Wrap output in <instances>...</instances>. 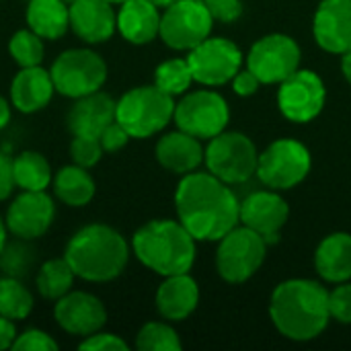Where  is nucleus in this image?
Segmentation results:
<instances>
[{"instance_id": "obj_1", "label": "nucleus", "mask_w": 351, "mask_h": 351, "mask_svg": "<svg viewBox=\"0 0 351 351\" xmlns=\"http://www.w3.org/2000/svg\"><path fill=\"white\" fill-rule=\"evenodd\" d=\"M179 222L195 241H220L241 222V204L212 173H187L175 193Z\"/></svg>"}, {"instance_id": "obj_2", "label": "nucleus", "mask_w": 351, "mask_h": 351, "mask_svg": "<svg viewBox=\"0 0 351 351\" xmlns=\"http://www.w3.org/2000/svg\"><path fill=\"white\" fill-rule=\"evenodd\" d=\"M269 315L278 331L288 339H315L331 319L329 292L313 280H288L274 290Z\"/></svg>"}, {"instance_id": "obj_3", "label": "nucleus", "mask_w": 351, "mask_h": 351, "mask_svg": "<svg viewBox=\"0 0 351 351\" xmlns=\"http://www.w3.org/2000/svg\"><path fill=\"white\" fill-rule=\"evenodd\" d=\"M76 278L105 284L119 278L130 259L128 241L107 224H88L72 234L64 251Z\"/></svg>"}, {"instance_id": "obj_4", "label": "nucleus", "mask_w": 351, "mask_h": 351, "mask_svg": "<svg viewBox=\"0 0 351 351\" xmlns=\"http://www.w3.org/2000/svg\"><path fill=\"white\" fill-rule=\"evenodd\" d=\"M132 251L142 265L162 278L189 274L195 261V239L181 222L152 220L136 230Z\"/></svg>"}, {"instance_id": "obj_5", "label": "nucleus", "mask_w": 351, "mask_h": 351, "mask_svg": "<svg viewBox=\"0 0 351 351\" xmlns=\"http://www.w3.org/2000/svg\"><path fill=\"white\" fill-rule=\"evenodd\" d=\"M175 115V101L156 84L128 90L115 107V119L132 138H150L158 134Z\"/></svg>"}, {"instance_id": "obj_6", "label": "nucleus", "mask_w": 351, "mask_h": 351, "mask_svg": "<svg viewBox=\"0 0 351 351\" xmlns=\"http://www.w3.org/2000/svg\"><path fill=\"white\" fill-rule=\"evenodd\" d=\"M56 93L68 99H80L84 95L101 90L107 80L105 60L86 47H74L62 51L49 68Z\"/></svg>"}, {"instance_id": "obj_7", "label": "nucleus", "mask_w": 351, "mask_h": 351, "mask_svg": "<svg viewBox=\"0 0 351 351\" xmlns=\"http://www.w3.org/2000/svg\"><path fill=\"white\" fill-rule=\"evenodd\" d=\"M208 171L230 183H245L257 173L259 154L255 144L241 132H222L214 136L204 152Z\"/></svg>"}, {"instance_id": "obj_8", "label": "nucleus", "mask_w": 351, "mask_h": 351, "mask_svg": "<svg viewBox=\"0 0 351 351\" xmlns=\"http://www.w3.org/2000/svg\"><path fill=\"white\" fill-rule=\"evenodd\" d=\"M267 243L247 226H234L220 239L216 267L218 274L230 284L247 282L265 261Z\"/></svg>"}, {"instance_id": "obj_9", "label": "nucleus", "mask_w": 351, "mask_h": 351, "mask_svg": "<svg viewBox=\"0 0 351 351\" xmlns=\"http://www.w3.org/2000/svg\"><path fill=\"white\" fill-rule=\"evenodd\" d=\"M212 23L204 0H179L162 10L158 37L173 49H193L210 37Z\"/></svg>"}, {"instance_id": "obj_10", "label": "nucleus", "mask_w": 351, "mask_h": 351, "mask_svg": "<svg viewBox=\"0 0 351 351\" xmlns=\"http://www.w3.org/2000/svg\"><path fill=\"white\" fill-rule=\"evenodd\" d=\"M311 171L308 148L296 140H276L259 154L257 175L271 189H290L298 185Z\"/></svg>"}, {"instance_id": "obj_11", "label": "nucleus", "mask_w": 351, "mask_h": 351, "mask_svg": "<svg viewBox=\"0 0 351 351\" xmlns=\"http://www.w3.org/2000/svg\"><path fill=\"white\" fill-rule=\"evenodd\" d=\"M230 111L226 101L214 90H195L187 93L175 105V123L179 130L199 138L212 140L222 134L228 123Z\"/></svg>"}, {"instance_id": "obj_12", "label": "nucleus", "mask_w": 351, "mask_h": 351, "mask_svg": "<svg viewBox=\"0 0 351 351\" xmlns=\"http://www.w3.org/2000/svg\"><path fill=\"white\" fill-rule=\"evenodd\" d=\"M247 68L261 80V84L282 82L300 68V47L288 35H265L251 47Z\"/></svg>"}, {"instance_id": "obj_13", "label": "nucleus", "mask_w": 351, "mask_h": 351, "mask_svg": "<svg viewBox=\"0 0 351 351\" xmlns=\"http://www.w3.org/2000/svg\"><path fill=\"white\" fill-rule=\"evenodd\" d=\"M187 62L195 82L218 86L237 76L243 64V53L228 39L208 37L199 45L189 49Z\"/></svg>"}, {"instance_id": "obj_14", "label": "nucleus", "mask_w": 351, "mask_h": 351, "mask_svg": "<svg viewBox=\"0 0 351 351\" xmlns=\"http://www.w3.org/2000/svg\"><path fill=\"white\" fill-rule=\"evenodd\" d=\"M325 84L313 70H296L280 82L278 105L280 111L296 123L313 121L325 105Z\"/></svg>"}, {"instance_id": "obj_15", "label": "nucleus", "mask_w": 351, "mask_h": 351, "mask_svg": "<svg viewBox=\"0 0 351 351\" xmlns=\"http://www.w3.org/2000/svg\"><path fill=\"white\" fill-rule=\"evenodd\" d=\"M56 218V204L45 191H21L6 210V228L23 241L43 237Z\"/></svg>"}, {"instance_id": "obj_16", "label": "nucleus", "mask_w": 351, "mask_h": 351, "mask_svg": "<svg viewBox=\"0 0 351 351\" xmlns=\"http://www.w3.org/2000/svg\"><path fill=\"white\" fill-rule=\"evenodd\" d=\"M53 319L62 331L74 337H86L101 331L107 323V311L103 302L88 292L70 290L56 300Z\"/></svg>"}, {"instance_id": "obj_17", "label": "nucleus", "mask_w": 351, "mask_h": 351, "mask_svg": "<svg viewBox=\"0 0 351 351\" xmlns=\"http://www.w3.org/2000/svg\"><path fill=\"white\" fill-rule=\"evenodd\" d=\"M288 204L274 191H255L241 204L243 226L255 230L265 243H276L288 222Z\"/></svg>"}, {"instance_id": "obj_18", "label": "nucleus", "mask_w": 351, "mask_h": 351, "mask_svg": "<svg viewBox=\"0 0 351 351\" xmlns=\"http://www.w3.org/2000/svg\"><path fill=\"white\" fill-rule=\"evenodd\" d=\"M317 43L331 53L351 47V0H323L313 23Z\"/></svg>"}, {"instance_id": "obj_19", "label": "nucleus", "mask_w": 351, "mask_h": 351, "mask_svg": "<svg viewBox=\"0 0 351 351\" xmlns=\"http://www.w3.org/2000/svg\"><path fill=\"white\" fill-rule=\"evenodd\" d=\"M70 29L86 43H103L117 31V12L107 0H74Z\"/></svg>"}, {"instance_id": "obj_20", "label": "nucleus", "mask_w": 351, "mask_h": 351, "mask_svg": "<svg viewBox=\"0 0 351 351\" xmlns=\"http://www.w3.org/2000/svg\"><path fill=\"white\" fill-rule=\"evenodd\" d=\"M56 93L49 70L41 66L21 68L10 82V105L21 113H37Z\"/></svg>"}, {"instance_id": "obj_21", "label": "nucleus", "mask_w": 351, "mask_h": 351, "mask_svg": "<svg viewBox=\"0 0 351 351\" xmlns=\"http://www.w3.org/2000/svg\"><path fill=\"white\" fill-rule=\"evenodd\" d=\"M115 107L117 101L101 90L74 99V105L68 111V128L74 136L99 138V134L115 121Z\"/></svg>"}, {"instance_id": "obj_22", "label": "nucleus", "mask_w": 351, "mask_h": 351, "mask_svg": "<svg viewBox=\"0 0 351 351\" xmlns=\"http://www.w3.org/2000/svg\"><path fill=\"white\" fill-rule=\"evenodd\" d=\"M117 31L134 45H146L160 33V8L148 0H125L117 10Z\"/></svg>"}, {"instance_id": "obj_23", "label": "nucleus", "mask_w": 351, "mask_h": 351, "mask_svg": "<svg viewBox=\"0 0 351 351\" xmlns=\"http://www.w3.org/2000/svg\"><path fill=\"white\" fill-rule=\"evenodd\" d=\"M199 302V288L189 274L167 276L156 292V308L167 321L187 319Z\"/></svg>"}, {"instance_id": "obj_24", "label": "nucleus", "mask_w": 351, "mask_h": 351, "mask_svg": "<svg viewBox=\"0 0 351 351\" xmlns=\"http://www.w3.org/2000/svg\"><path fill=\"white\" fill-rule=\"evenodd\" d=\"M156 158L167 171L187 175V173H193L204 162V148L199 144V138L183 130H177L171 134H165L158 140Z\"/></svg>"}, {"instance_id": "obj_25", "label": "nucleus", "mask_w": 351, "mask_h": 351, "mask_svg": "<svg viewBox=\"0 0 351 351\" xmlns=\"http://www.w3.org/2000/svg\"><path fill=\"white\" fill-rule=\"evenodd\" d=\"M25 21L43 41H56L70 29V6L64 0H29Z\"/></svg>"}, {"instance_id": "obj_26", "label": "nucleus", "mask_w": 351, "mask_h": 351, "mask_svg": "<svg viewBox=\"0 0 351 351\" xmlns=\"http://www.w3.org/2000/svg\"><path fill=\"white\" fill-rule=\"evenodd\" d=\"M315 265L323 280L341 284L351 278V234H329L315 253Z\"/></svg>"}, {"instance_id": "obj_27", "label": "nucleus", "mask_w": 351, "mask_h": 351, "mask_svg": "<svg viewBox=\"0 0 351 351\" xmlns=\"http://www.w3.org/2000/svg\"><path fill=\"white\" fill-rule=\"evenodd\" d=\"M53 193L62 204H66L70 208H84L86 204L93 202V197L97 193V185H95V179L90 177L88 169L72 162L68 167H62L56 173Z\"/></svg>"}, {"instance_id": "obj_28", "label": "nucleus", "mask_w": 351, "mask_h": 351, "mask_svg": "<svg viewBox=\"0 0 351 351\" xmlns=\"http://www.w3.org/2000/svg\"><path fill=\"white\" fill-rule=\"evenodd\" d=\"M12 173L14 185L21 191H45L53 181L47 158L35 150L16 154V158H12Z\"/></svg>"}, {"instance_id": "obj_29", "label": "nucleus", "mask_w": 351, "mask_h": 351, "mask_svg": "<svg viewBox=\"0 0 351 351\" xmlns=\"http://www.w3.org/2000/svg\"><path fill=\"white\" fill-rule=\"evenodd\" d=\"M74 280H76V274L70 267V263L66 261V257H58V259L45 261L39 267L35 286H37L41 298L56 302L72 290Z\"/></svg>"}, {"instance_id": "obj_30", "label": "nucleus", "mask_w": 351, "mask_h": 351, "mask_svg": "<svg viewBox=\"0 0 351 351\" xmlns=\"http://www.w3.org/2000/svg\"><path fill=\"white\" fill-rule=\"evenodd\" d=\"M33 294L14 278H0V315L10 321H25L33 311Z\"/></svg>"}, {"instance_id": "obj_31", "label": "nucleus", "mask_w": 351, "mask_h": 351, "mask_svg": "<svg viewBox=\"0 0 351 351\" xmlns=\"http://www.w3.org/2000/svg\"><path fill=\"white\" fill-rule=\"evenodd\" d=\"M193 82V74L187 60L173 58L162 62L154 72V84L171 97L183 95Z\"/></svg>"}, {"instance_id": "obj_32", "label": "nucleus", "mask_w": 351, "mask_h": 351, "mask_svg": "<svg viewBox=\"0 0 351 351\" xmlns=\"http://www.w3.org/2000/svg\"><path fill=\"white\" fill-rule=\"evenodd\" d=\"M8 53L12 58L14 64H19V68H29V66H41L43 62V39L33 33L29 27L16 31L10 39H8Z\"/></svg>"}, {"instance_id": "obj_33", "label": "nucleus", "mask_w": 351, "mask_h": 351, "mask_svg": "<svg viewBox=\"0 0 351 351\" xmlns=\"http://www.w3.org/2000/svg\"><path fill=\"white\" fill-rule=\"evenodd\" d=\"M136 348L140 351H179L181 341L173 327L165 323H146L136 337Z\"/></svg>"}, {"instance_id": "obj_34", "label": "nucleus", "mask_w": 351, "mask_h": 351, "mask_svg": "<svg viewBox=\"0 0 351 351\" xmlns=\"http://www.w3.org/2000/svg\"><path fill=\"white\" fill-rule=\"evenodd\" d=\"M103 146L99 142V138L95 136H74L72 144H70V156L72 162L84 169L95 167L101 158H103Z\"/></svg>"}, {"instance_id": "obj_35", "label": "nucleus", "mask_w": 351, "mask_h": 351, "mask_svg": "<svg viewBox=\"0 0 351 351\" xmlns=\"http://www.w3.org/2000/svg\"><path fill=\"white\" fill-rule=\"evenodd\" d=\"M14 351H56L58 343L51 339V335H47L45 331L39 329H27L25 333L16 335L14 343H12Z\"/></svg>"}, {"instance_id": "obj_36", "label": "nucleus", "mask_w": 351, "mask_h": 351, "mask_svg": "<svg viewBox=\"0 0 351 351\" xmlns=\"http://www.w3.org/2000/svg\"><path fill=\"white\" fill-rule=\"evenodd\" d=\"M329 308H331V319L351 325V284L341 282V286L329 292Z\"/></svg>"}, {"instance_id": "obj_37", "label": "nucleus", "mask_w": 351, "mask_h": 351, "mask_svg": "<svg viewBox=\"0 0 351 351\" xmlns=\"http://www.w3.org/2000/svg\"><path fill=\"white\" fill-rule=\"evenodd\" d=\"M78 350L84 351H128V343L113 333H103L97 331L93 335L82 337V341L78 343Z\"/></svg>"}, {"instance_id": "obj_38", "label": "nucleus", "mask_w": 351, "mask_h": 351, "mask_svg": "<svg viewBox=\"0 0 351 351\" xmlns=\"http://www.w3.org/2000/svg\"><path fill=\"white\" fill-rule=\"evenodd\" d=\"M130 134L125 132V128L115 119V121H111L101 134H99V142H101V146H103V150L105 152H117V150H121L128 142H130Z\"/></svg>"}, {"instance_id": "obj_39", "label": "nucleus", "mask_w": 351, "mask_h": 351, "mask_svg": "<svg viewBox=\"0 0 351 351\" xmlns=\"http://www.w3.org/2000/svg\"><path fill=\"white\" fill-rule=\"evenodd\" d=\"M212 19L232 23L243 14V0H204Z\"/></svg>"}, {"instance_id": "obj_40", "label": "nucleus", "mask_w": 351, "mask_h": 351, "mask_svg": "<svg viewBox=\"0 0 351 351\" xmlns=\"http://www.w3.org/2000/svg\"><path fill=\"white\" fill-rule=\"evenodd\" d=\"M14 173H12V158L0 152V202L8 199L14 191Z\"/></svg>"}, {"instance_id": "obj_41", "label": "nucleus", "mask_w": 351, "mask_h": 351, "mask_svg": "<svg viewBox=\"0 0 351 351\" xmlns=\"http://www.w3.org/2000/svg\"><path fill=\"white\" fill-rule=\"evenodd\" d=\"M259 84H261V80L247 68V70H239L237 72V76L232 78V88H234V93L237 95H241V97H251V95H255L257 90H259Z\"/></svg>"}, {"instance_id": "obj_42", "label": "nucleus", "mask_w": 351, "mask_h": 351, "mask_svg": "<svg viewBox=\"0 0 351 351\" xmlns=\"http://www.w3.org/2000/svg\"><path fill=\"white\" fill-rule=\"evenodd\" d=\"M16 335L19 333H16L14 321H10V319L0 315V351L12 350V343H14Z\"/></svg>"}, {"instance_id": "obj_43", "label": "nucleus", "mask_w": 351, "mask_h": 351, "mask_svg": "<svg viewBox=\"0 0 351 351\" xmlns=\"http://www.w3.org/2000/svg\"><path fill=\"white\" fill-rule=\"evenodd\" d=\"M10 107L12 105L4 97H0V130H4L10 121Z\"/></svg>"}, {"instance_id": "obj_44", "label": "nucleus", "mask_w": 351, "mask_h": 351, "mask_svg": "<svg viewBox=\"0 0 351 351\" xmlns=\"http://www.w3.org/2000/svg\"><path fill=\"white\" fill-rule=\"evenodd\" d=\"M341 56H343V58H341V70H343L346 78L351 82V47L348 51H343Z\"/></svg>"}, {"instance_id": "obj_45", "label": "nucleus", "mask_w": 351, "mask_h": 351, "mask_svg": "<svg viewBox=\"0 0 351 351\" xmlns=\"http://www.w3.org/2000/svg\"><path fill=\"white\" fill-rule=\"evenodd\" d=\"M6 232H8L6 222H4V220H2V216H0V253L4 251V245H6Z\"/></svg>"}, {"instance_id": "obj_46", "label": "nucleus", "mask_w": 351, "mask_h": 351, "mask_svg": "<svg viewBox=\"0 0 351 351\" xmlns=\"http://www.w3.org/2000/svg\"><path fill=\"white\" fill-rule=\"evenodd\" d=\"M148 2H152L156 8H160V10H165V8H169L171 4H175V2H179V0H148Z\"/></svg>"}, {"instance_id": "obj_47", "label": "nucleus", "mask_w": 351, "mask_h": 351, "mask_svg": "<svg viewBox=\"0 0 351 351\" xmlns=\"http://www.w3.org/2000/svg\"><path fill=\"white\" fill-rule=\"evenodd\" d=\"M107 2H111V4H121V2H125V0H107Z\"/></svg>"}, {"instance_id": "obj_48", "label": "nucleus", "mask_w": 351, "mask_h": 351, "mask_svg": "<svg viewBox=\"0 0 351 351\" xmlns=\"http://www.w3.org/2000/svg\"><path fill=\"white\" fill-rule=\"evenodd\" d=\"M64 2H66V4H68V6H70V4H72V2H74V0H64Z\"/></svg>"}]
</instances>
